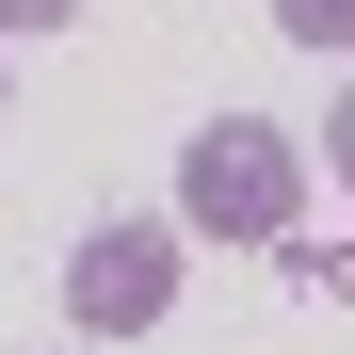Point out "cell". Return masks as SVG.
Returning <instances> with one entry per match:
<instances>
[{"label":"cell","mask_w":355,"mask_h":355,"mask_svg":"<svg viewBox=\"0 0 355 355\" xmlns=\"http://www.w3.org/2000/svg\"><path fill=\"white\" fill-rule=\"evenodd\" d=\"M178 210H194L210 243H291V210H307V146L259 130V113H210V130L178 146Z\"/></svg>","instance_id":"1"},{"label":"cell","mask_w":355,"mask_h":355,"mask_svg":"<svg viewBox=\"0 0 355 355\" xmlns=\"http://www.w3.org/2000/svg\"><path fill=\"white\" fill-rule=\"evenodd\" d=\"M162 307H178V226H162V210L81 226V259H65V323H81V339H146Z\"/></svg>","instance_id":"2"},{"label":"cell","mask_w":355,"mask_h":355,"mask_svg":"<svg viewBox=\"0 0 355 355\" xmlns=\"http://www.w3.org/2000/svg\"><path fill=\"white\" fill-rule=\"evenodd\" d=\"M275 17L307 33V49H355V0H275Z\"/></svg>","instance_id":"3"},{"label":"cell","mask_w":355,"mask_h":355,"mask_svg":"<svg viewBox=\"0 0 355 355\" xmlns=\"http://www.w3.org/2000/svg\"><path fill=\"white\" fill-rule=\"evenodd\" d=\"M323 162H339V210H355V81H339V113H323Z\"/></svg>","instance_id":"4"},{"label":"cell","mask_w":355,"mask_h":355,"mask_svg":"<svg viewBox=\"0 0 355 355\" xmlns=\"http://www.w3.org/2000/svg\"><path fill=\"white\" fill-rule=\"evenodd\" d=\"M81 17V0H0V33H65Z\"/></svg>","instance_id":"5"}]
</instances>
